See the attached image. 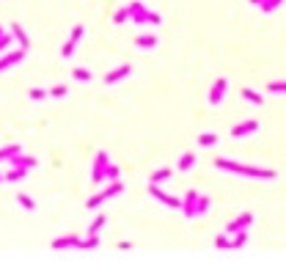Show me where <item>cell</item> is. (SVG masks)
Instances as JSON below:
<instances>
[{
    "instance_id": "cell-23",
    "label": "cell",
    "mask_w": 286,
    "mask_h": 267,
    "mask_svg": "<svg viewBox=\"0 0 286 267\" xmlns=\"http://www.w3.org/2000/svg\"><path fill=\"white\" fill-rule=\"evenodd\" d=\"M69 94V88H66V85H52V88L47 91V97H55V100H63V97H66Z\"/></svg>"
},
{
    "instance_id": "cell-6",
    "label": "cell",
    "mask_w": 286,
    "mask_h": 267,
    "mask_svg": "<svg viewBox=\"0 0 286 267\" xmlns=\"http://www.w3.org/2000/svg\"><path fill=\"white\" fill-rule=\"evenodd\" d=\"M226 88H229V80H226V77L215 80L212 91H209V105H220V102H223V97H226Z\"/></svg>"
},
{
    "instance_id": "cell-35",
    "label": "cell",
    "mask_w": 286,
    "mask_h": 267,
    "mask_svg": "<svg viewBox=\"0 0 286 267\" xmlns=\"http://www.w3.org/2000/svg\"><path fill=\"white\" fill-rule=\"evenodd\" d=\"M44 97H47V91H44V88H33V91H31V100H36V102L44 100Z\"/></svg>"
},
{
    "instance_id": "cell-13",
    "label": "cell",
    "mask_w": 286,
    "mask_h": 267,
    "mask_svg": "<svg viewBox=\"0 0 286 267\" xmlns=\"http://www.w3.org/2000/svg\"><path fill=\"white\" fill-rule=\"evenodd\" d=\"M218 132H204V135H198V146L201 149H209V146H218Z\"/></svg>"
},
{
    "instance_id": "cell-34",
    "label": "cell",
    "mask_w": 286,
    "mask_h": 267,
    "mask_svg": "<svg viewBox=\"0 0 286 267\" xmlns=\"http://www.w3.org/2000/svg\"><path fill=\"white\" fill-rule=\"evenodd\" d=\"M83 33H85V28H83V25H77V28L72 31V36H69V39H72V42H80V39H83Z\"/></svg>"
},
{
    "instance_id": "cell-29",
    "label": "cell",
    "mask_w": 286,
    "mask_h": 267,
    "mask_svg": "<svg viewBox=\"0 0 286 267\" xmlns=\"http://www.w3.org/2000/svg\"><path fill=\"white\" fill-rule=\"evenodd\" d=\"M102 204H105V196L97 193V196H91V199H88V204H85V207H88V210H97V207H102Z\"/></svg>"
},
{
    "instance_id": "cell-15",
    "label": "cell",
    "mask_w": 286,
    "mask_h": 267,
    "mask_svg": "<svg viewBox=\"0 0 286 267\" xmlns=\"http://www.w3.org/2000/svg\"><path fill=\"white\" fill-rule=\"evenodd\" d=\"M121 176V171H119V165H113V162H108L105 165V171H102V182H116V179Z\"/></svg>"
},
{
    "instance_id": "cell-8",
    "label": "cell",
    "mask_w": 286,
    "mask_h": 267,
    "mask_svg": "<svg viewBox=\"0 0 286 267\" xmlns=\"http://www.w3.org/2000/svg\"><path fill=\"white\" fill-rule=\"evenodd\" d=\"M130 74H132V66H130V63H124V66H119L116 72H110L108 77H105V85H116V83H121L124 77H130Z\"/></svg>"
},
{
    "instance_id": "cell-20",
    "label": "cell",
    "mask_w": 286,
    "mask_h": 267,
    "mask_svg": "<svg viewBox=\"0 0 286 267\" xmlns=\"http://www.w3.org/2000/svg\"><path fill=\"white\" fill-rule=\"evenodd\" d=\"M17 152H22V146H20V143H9V146H3V149H0V162H3V160H9L11 154H17Z\"/></svg>"
},
{
    "instance_id": "cell-22",
    "label": "cell",
    "mask_w": 286,
    "mask_h": 267,
    "mask_svg": "<svg viewBox=\"0 0 286 267\" xmlns=\"http://www.w3.org/2000/svg\"><path fill=\"white\" fill-rule=\"evenodd\" d=\"M135 44H138L141 50H151V47H157V39H154V36H138Z\"/></svg>"
},
{
    "instance_id": "cell-24",
    "label": "cell",
    "mask_w": 286,
    "mask_h": 267,
    "mask_svg": "<svg viewBox=\"0 0 286 267\" xmlns=\"http://www.w3.org/2000/svg\"><path fill=\"white\" fill-rule=\"evenodd\" d=\"M17 201H20V204L25 207V210H31V212L36 210V201H33V199H31V196H28V193H20V196H17Z\"/></svg>"
},
{
    "instance_id": "cell-19",
    "label": "cell",
    "mask_w": 286,
    "mask_h": 267,
    "mask_svg": "<svg viewBox=\"0 0 286 267\" xmlns=\"http://www.w3.org/2000/svg\"><path fill=\"white\" fill-rule=\"evenodd\" d=\"M193 165H196V154H193V152H187V154L179 157V171H190Z\"/></svg>"
},
{
    "instance_id": "cell-30",
    "label": "cell",
    "mask_w": 286,
    "mask_h": 267,
    "mask_svg": "<svg viewBox=\"0 0 286 267\" xmlns=\"http://www.w3.org/2000/svg\"><path fill=\"white\" fill-rule=\"evenodd\" d=\"M74 80H80V83H88V80H91V72H88V69H74Z\"/></svg>"
},
{
    "instance_id": "cell-33",
    "label": "cell",
    "mask_w": 286,
    "mask_h": 267,
    "mask_svg": "<svg viewBox=\"0 0 286 267\" xmlns=\"http://www.w3.org/2000/svg\"><path fill=\"white\" fill-rule=\"evenodd\" d=\"M124 20H127V9H119V11H116V17H113V22H116V25H124Z\"/></svg>"
},
{
    "instance_id": "cell-28",
    "label": "cell",
    "mask_w": 286,
    "mask_h": 267,
    "mask_svg": "<svg viewBox=\"0 0 286 267\" xmlns=\"http://www.w3.org/2000/svg\"><path fill=\"white\" fill-rule=\"evenodd\" d=\"M146 25H162V17L157 11H146Z\"/></svg>"
},
{
    "instance_id": "cell-25",
    "label": "cell",
    "mask_w": 286,
    "mask_h": 267,
    "mask_svg": "<svg viewBox=\"0 0 286 267\" xmlns=\"http://www.w3.org/2000/svg\"><path fill=\"white\" fill-rule=\"evenodd\" d=\"M74 50H77V42H72V39H69V42L61 47V58H72Z\"/></svg>"
},
{
    "instance_id": "cell-11",
    "label": "cell",
    "mask_w": 286,
    "mask_h": 267,
    "mask_svg": "<svg viewBox=\"0 0 286 267\" xmlns=\"http://www.w3.org/2000/svg\"><path fill=\"white\" fill-rule=\"evenodd\" d=\"M28 176V168H11L9 173H3V182H22V179Z\"/></svg>"
},
{
    "instance_id": "cell-14",
    "label": "cell",
    "mask_w": 286,
    "mask_h": 267,
    "mask_svg": "<svg viewBox=\"0 0 286 267\" xmlns=\"http://www.w3.org/2000/svg\"><path fill=\"white\" fill-rule=\"evenodd\" d=\"M209 204H212V199L209 196H204V193H198V199H196V207H193V212H196V218L198 215H204L209 210Z\"/></svg>"
},
{
    "instance_id": "cell-3",
    "label": "cell",
    "mask_w": 286,
    "mask_h": 267,
    "mask_svg": "<svg viewBox=\"0 0 286 267\" xmlns=\"http://www.w3.org/2000/svg\"><path fill=\"white\" fill-rule=\"evenodd\" d=\"M124 9H127V20H130L132 25H146V11L149 9H146L141 0H132V3L124 6Z\"/></svg>"
},
{
    "instance_id": "cell-4",
    "label": "cell",
    "mask_w": 286,
    "mask_h": 267,
    "mask_svg": "<svg viewBox=\"0 0 286 267\" xmlns=\"http://www.w3.org/2000/svg\"><path fill=\"white\" fill-rule=\"evenodd\" d=\"M259 130H261V124L256 119H250V121H242V124L231 127V138H248V135H253V132H259Z\"/></svg>"
},
{
    "instance_id": "cell-26",
    "label": "cell",
    "mask_w": 286,
    "mask_h": 267,
    "mask_svg": "<svg viewBox=\"0 0 286 267\" xmlns=\"http://www.w3.org/2000/svg\"><path fill=\"white\" fill-rule=\"evenodd\" d=\"M105 215H97L94 218V223H91V229H88V234H99V231H102V226H105Z\"/></svg>"
},
{
    "instance_id": "cell-16",
    "label": "cell",
    "mask_w": 286,
    "mask_h": 267,
    "mask_svg": "<svg viewBox=\"0 0 286 267\" xmlns=\"http://www.w3.org/2000/svg\"><path fill=\"white\" fill-rule=\"evenodd\" d=\"M80 237H74V234H69V237H58L55 242H52V248L55 251H63V248H74V242H77Z\"/></svg>"
},
{
    "instance_id": "cell-12",
    "label": "cell",
    "mask_w": 286,
    "mask_h": 267,
    "mask_svg": "<svg viewBox=\"0 0 286 267\" xmlns=\"http://www.w3.org/2000/svg\"><path fill=\"white\" fill-rule=\"evenodd\" d=\"M171 176H173L171 168H160V171H154V173L149 176V182H151V185H162V182H168Z\"/></svg>"
},
{
    "instance_id": "cell-32",
    "label": "cell",
    "mask_w": 286,
    "mask_h": 267,
    "mask_svg": "<svg viewBox=\"0 0 286 267\" xmlns=\"http://www.w3.org/2000/svg\"><path fill=\"white\" fill-rule=\"evenodd\" d=\"M9 47H11V36L9 33H0V53H6Z\"/></svg>"
},
{
    "instance_id": "cell-31",
    "label": "cell",
    "mask_w": 286,
    "mask_h": 267,
    "mask_svg": "<svg viewBox=\"0 0 286 267\" xmlns=\"http://www.w3.org/2000/svg\"><path fill=\"white\" fill-rule=\"evenodd\" d=\"M267 91H270V94H281V97H283L286 83H283V80H281V83H270V85H267Z\"/></svg>"
},
{
    "instance_id": "cell-9",
    "label": "cell",
    "mask_w": 286,
    "mask_h": 267,
    "mask_svg": "<svg viewBox=\"0 0 286 267\" xmlns=\"http://www.w3.org/2000/svg\"><path fill=\"white\" fill-rule=\"evenodd\" d=\"M22 58H25V50H14V53L3 55L0 58V72H6V69L17 66V63H22Z\"/></svg>"
},
{
    "instance_id": "cell-17",
    "label": "cell",
    "mask_w": 286,
    "mask_h": 267,
    "mask_svg": "<svg viewBox=\"0 0 286 267\" xmlns=\"http://www.w3.org/2000/svg\"><path fill=\"white\" fill-rule=\"evenodd\" d=\"M242 100H248L250 105H261V102H264V97H261L259 91H253V88H242Z\"/></svg>"
},
{
    "instance_id": "cell-18",
    "label": "cell",
    "mask_w": 286,
    "mask_h": 267,
    "mask_svg": "<svg viewBox=\"0 0 286 267\" xmlns=\"http://www.w3.org/2000/svg\"><path fill=\"white\" fill-rule=\"evenodd\" d=\"M231 248H242L245 245V242H248V231H245V229H239V231H234V234H231Z\"/></svg>"
},
{
    "instance_id": "cell-37",
    "label": "cell",
    "mask_w": 286,
    "mask_h": 267,
    "mask_svg": "<svg viewBox=\"0 0 286 267\" xmlns=\"http://www.w3.org/2000/svg\"><path fill=\"white\" fill-rule=\"evenodd\" d=\"M0 182H3V173H0Z\"/></svg>"
},
{
    "instance_id": "cell-2",
    "label": "cell",
    "mask_w": 286,
    "mask_h": 267,
    "mask_svg": "<svg viewBox=\"0 0 286 267\" xmlns=\"http://www.w3.org/2000/svg\"><path fill=\"white\" fill-rule=\"evenodd\" d=\"M149 196H154V199L160 201L162 207H171V210H182V199H173V196H168L165 190H160V185H151V182H149Z\"/></svg>"
},
{
    "instance_id": "cell-5",
    "label": "cell",
    "mask_w": 286,
    "mask_h": 267,
    "mask_svg": "<svg viewBox=\"0 0 286 267\" xmlns=\"http://www.w3.org/2000/svg\"><path fill=\"white\" fill-rule=\"evenodd\" d=\"M248 226H253V212H242V215H237L234 220H231L229 226H226V234H234V231H239V229H248Z\"/></svg>"
},
{
    "instance_id": "cell-38",
    "label": "cell",
    "mask_w": 286,
    "mask_h": 267,
    "mask_svg": "<svg viewBox=\"0 0 286 267\" xmlns=\"http://www.w3.org/2000/svg\"><path fill=\"white\" fill-rule=\"evenodd\" d=\"M0 33H3V28H0Z\"/></svg>"
},
{
    "instance_id": "cell-7",
    "label": "cell",
    "mask_w": 286,
    "mask_h": 267,
    "mask_svg": "<svg viewBox=\"0 0 286 267\" xmlns=\"http://www.w3.org/2000/svg\"><path fill=\"white\" fill-rule=\"evenodd\" d=\"M110 162V154L108 152H99L97 154V160H94V171H91V179H94L97 185H102V171H105V165Z\"/></svg>"
},
{
    "instance_id": "cell-36",
    "label": "cell",
    "mask_w": 286,
    "mask_h": 267,
    "mask_svg": "<svg viewBox=\"0 0 286 267\" xmlns=\"http://www.w3.org/2000/svg\"><path fill=\"white\" fill-rule=\"evenodd\" d=\"M250 3H253V6H259V3H261V0H250Z\"/></svg>"
},
{
    "instance_id": "cell-10",
    "label": "cell",
    "mask_w": 286,
    "mask_h": 267,
    "mask_svg": "<svg viewBox=\"0 0 286 267\" xmlns=\"http://www.w3.org/2000/svg\"><path fill=\"white\" fill-rule=\"evenodd\" d=\"M11 39H17L20 50H28V33L22 31V25H20V22H14V25H11Z\"/></svg>"
},
{
    "instance_id": "cell-21",
    "label": "cell",
    "mask_w": 286,
    "mask_h": 267,
    "mask_svg": "<svg viewBox=\"0 0 286 267\" xmlns=\"http://www.w3.org/2000/svg\"><path fill=\"white\" fill-rule=\"evenodd\" d=\"M281 6H283V0H261V3H259V9L264 11V14H270V11L281 9Z\"/></svg>"
},
{
    "instance_id": "cell-27",
    "label": "cell",
    "mask_w": 286,
    "mask_h": 267,
    "mask_svg": "<svg viewBox=\"0 0 286 267\" xmlns=\"http://www.w3.org/2000/svg\"><path fill=\"white\" fill-rule=\"evenodd\" d=\"M215 248H220V251H226V248H231V242H229V234H218V237H215Z\"/></svg>"
},
{
    "instance_id": "cell-1",
    "label": "cell",
    "mask_w": 286,
    "mask_h": 267,
    "mask_svg": "<svg viewBox=\"0 0 286 267\" xmlns=\"http://www.w3.org/2000/svg\"><path fill=\"white\" fill-rule=\"evenodd\" d=\"M215 168L237 173V176H248V179H267V182L278 176L272 168H256V165H245V162H234V160H215Z\"/></svg>"
}]
</instances>
